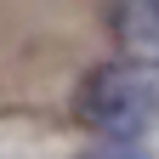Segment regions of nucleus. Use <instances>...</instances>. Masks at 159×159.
<instances>
[{
    "label": "nucleus",
    "mask_w": 159,
    "mask_h": 159,
    "mask_svg": "<svg viewBox=\"0 0 159 159\" xmlns=\"http://www.w3.org/2000/svg\"><path fill=\"white\" fill-rule=\"evenodd\" d=\"M153 114H159V91H153V80L136 63L97 68L85 80V91H80V119H85L91 131L114 136V142H131Z\"/></svg>",
    "instance_id": "f257e3e1"
},
{
    "label": "nucleus",
    "mask_w": 159,
    "mask_h": 159,
    "mask_svg": "<svg viewBox=\"0 0 159 159\" xmlns=\"http://www.w3.org/2000/svg\"><path fill=\"white\" fill-rule=\"evenodd\" d=\"M114 40L136 68L159 63V0H114Z\"/></svg>",
    "instance_id": "f03ea898"
},
{
    "label": "nucleus",
    "mask_w": 159,
    "mask_h": 159,
    "mask_svg": "<svg viewBox=\"0 0 159 159\" xmlns=\"http://www.w3.org/2000/svg\"><path fill=\"white\" fill-rule=\"evenodd\" d=\"M97 159H148V153H142V148H131V142H114V148H102Z\"/></svg>",
    "instance_id": "7ed1b4c3"
}]
</instances>
